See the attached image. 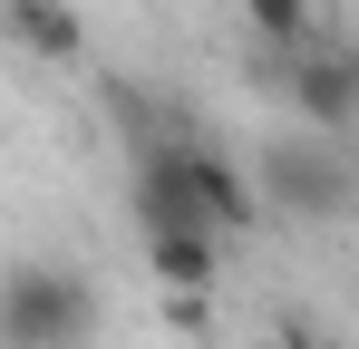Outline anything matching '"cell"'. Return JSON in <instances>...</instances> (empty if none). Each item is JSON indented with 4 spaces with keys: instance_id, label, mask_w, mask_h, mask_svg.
Listing matches in <instances>:
<instances>
[{
    "instance_id": "obj_1",
    "label": "cell",
    "mask_w": 359,
    "mask_h": 349,
    "mask_svg": "<svg viewBox=\"0 0 359 349\" xmlns=\"http://www.w3.org/2000/svg\"><path fill=\"white\" fill-rule=\"evenodd\" d=\"M126 204H136V233H146V242H165V233H214V242H224V233H243L262 214L252 174L224 165V156H204V146H146Z\"/></svg>"
},
{
    "instance_id": "obj_2",
    "label": "cell",
    "mask_w": 359,
    "mask_h": 349,
    "mask_svg": "<svg viewBox=\"0 0 359 349\" xmlns=\"http://www.w3.org/2000/svg\"><path fill=\"white\" fill-rule=\"evenodd\" d=\"M97 340V282L68 262H10L0 272V349H88Z\"/></svg>"
},
{
    "instance_id": "obj_3",
    "label": "cell",
    "mask_w": 359,
    "mask_h": 349,
    "mask_svg": "<svg viewBox=\"0 0 359 349\" xmlns=\"http://www.w3.org/2000/svg\"><path fill=\"white\" fill-rule=\"evenodd\" d=\"M262 174H272V204H292V214H311V224H330V214L359 204V174L340 165L330 146H301V136H282V146L262 156Z\"/></svg>"
},
{
    "instance_id": "obj_4",
    "label": "cell",
    "mask_w": 359,
    "mask_h": 349,
    "mask_svg": "<svg viewBox=\"0 0 359 349\" xmlns=\"http://www.w3.org/2000/svg\"><path fill=\"white\" fill-rule=\"evenodd\" d=\"M282 88H292V107L311 116L320 136H330V126H350V116H359V68H350V58H320V49H301Z\"/></svg>"
},
{
    "instance_id": "obj_5",
    "label": "cell",
    "mask_w": 359,
    "mask_h": 349,
    "mask_svg": "<svg viewBox=\"0 0 359 349\" xmlns=\"http://www.w3.org/2000/svg\"><path fill=\"white\" fill-rule=\"evenodd\" d=\"M0 29H10L29 58H78V39H88L68 0H0Z\"/></svg>"
},
{
    "instance_id": "obj_6",
    "label": "cell",
    "mask_w": 359,
    "mask_h": 349,
    "mask_svg": "<svg viewBox=\"0 0 359 349\" xmlns=\"http://www.w3.org/2000/svg\"><path fill=\"white\" fill-rule=\"evenodd\" d=\"M146 272L165 291H204L224 272V242H214V233H165V242H146Z\"/></svg>"
},
{
    "instance_id": "obj_7",
    "label": "cell",
    "mask_w": 359,
    "mask_h": 349,
    "mask_svg": "<svg viewBox=\"0 0 359 349\" xmlns=\"http://www.w3.org/2000/svg\"><path fill=\"white\" fill-rule=\"evenodd\" d=\"M243 20H252L272 49H292V58L311 49V0H243Z\"/></svg>"
},
{
    "instance_id": "obj_8",
    "label": "cell",
    "mask_w": 359,
    "mask_h": 349,
    "mask_svg": "<svg viewBox=\"0 0 359 349\" xmlns=\"http://www.w3.org/2000/svg\"><path fill=\"white\" fill-rule=\"evenodd\" d=\"M262 349H320V340H311V330H272Z\"/></svg>"
}]
</instances>
